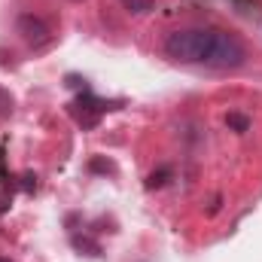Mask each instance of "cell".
<instances>
[{
  "label": "cell",
  "mask_w": 262,
  "mask_h": 262,
  "mask_svg": "<svg viewBox=\"0 0 262 262\" xmlns=\"http://www.w3.org/2000/svg\"><path fill=\"white\" fill-rule=\"evenodd\" d=\"M171 174H174L171 168H159V171H152V174L146 177V189H159V186H165Z\"/></svg>",
  "instance_id": "277c9868"
},
{
  "label": "cell",
  "mask_w": 262,
  "mask_h": 262,
  "mask_svg": "<svg viewBox=\"0 0 262 262\" xmlns=\"http://www.w3.org/2000/svg\"><path fill=\"white\" fill-rule=\"evenodd\" d=\"M165 52H168V58L183 61V64H210L220 70L241 67L247 58L241 40H235L226 31H213V28L174 31L165 40Z\"/></svg>",
  "instance_id": "6da1fadb"
},
{
  "label": "cell",
  "mask_w": 262,
  "mask_h": 262,
  "mask_svg": "<svg viewBox=\"0 0 262 262\" xmlns=\"http://www.w3.org/2000/svg\"><path fill=\"white\" fill-rule=\"evenodd\" d=\"M92 171H101V174H113L116 168H113V162H104V159H92V165H89Z\"/></svg>",
  "instance_id": "ba28073f"
},
{
  "label": "cell",
  "mask_w": 262,
  "mask_h": 262,
  "mask_svg": "<svg viewBox=\"0 0 262 262\" xmlns=\"http://www.w3.org/2000/svg\"><path fill=\"white\" fill-rule=\"evenodd\" d=\"M12 113V95L0 89V116H9Z\"/></svg>",
  "instance_id": "9c48e42d"
},
{
  "label": "cell",
  "mask_w": 262,
  "mask_h": 262,
  "mask_svg": "<svg viewBox=\"0 0 262 262\" xmlns=\"http://www.w3.org/2000/svg\"><path fill=\"white\" fill-rule=\"evenodd\" d=\"M226 122H229V128H235V131H247L250 128V119H247L244 113H229Z\"/></svg>",
  "instance_id": "52a82bcc"
},
{
  "label": "cell",
  "mask_w": 262,
  "mask_h": 262,
  "mask_svg": "<svg viewBox=\"0 0 262 262\" xmlns=\"http://www.w3.org/2000/svg\"><path fill=\"white\" fill-rule=\"evenodd\" d=\"M238 3H250V0H238Z\"/></svg>",
  "instance_id": "8fae6325"
},
{
  "label": "cell",
  "mask_w": 262,
  "mask_h": 262,
  "mask_svg": "<svg viewBox=\"0 0 262 262\" xmlns=\"http://www.w3.org/2000/svg\"><path fill=\"white\" fill-rule=\"evenodd\" d=\"M73 247H76V250H89V256H98V253H101V247H98L92 238H82V235H73Z\"/></svg>",
  "instance_id": "8992f818"
},
{
  "label": "cell",
  "mask_w": 262,
  "mask_h": 262,
  "mask_svg": "<svg viewBox=\"0 0 262 262\" xmlns=\"http://www.w3.org/2000/svg\"><path fill=\"white\" fill-rule=\"evenodd\" d=\"M82 82H85V79H79V76H73V73L67 76V85H70V89H85Z\"/></svg>",
  "instance_id": "30bf717a"
},
{
  "label": "cell",
  "mask_w": 262,
  "mask_h": 262,
  "mask_svg": "<svg viewBox=\"0 0 262 262\" xmlns=\"http://www.w3.org/2000/svg\"><path fill=\"white\" fill-rule=\"evenodd\" d=\"M0 262H9V259H0Z\"/></svg>",
  "instance_id": "7c38bea8"
},
{
  "label": "cell",
  "mask_w": 262,
  "mask_h": 262,
  "mask_svg": "<svg viewBox=\"0 0 262 262\" xmlns=\"http://www.w3.org/2000/svg\"><path fill=\"white\" fill-rule=\"evenodd\" d=\"M122 6L128 12H134V15H143V12H149L156 6V0H122Z\"/></svg>",
  "instance_id": "5b68a950"
},
{
  "label": "cell",
  "mask_w": 262,
  "mask_h": 262,
  "mask_svg": "<svg viewBox=\"0 0 262 262\" xmlns=\"http://www.w3.org/2000/svg\"><path fill=\"white\" fill-rule=\"evenodd\" d=\"M104 110H110V107H107L101 98H95L92 92H85V89H82L79 101H73V104H70V113L76 116V122H79L82 128H95Z\"/></svg>",
  "instance_id": "7a4b0ae2"
},
{
  "label": "cell",
  "mask_w": 262,
  "mask_h": 262,
  "mask_svg": "<svg viewBox=\"0 0 262 262\" xmlns=\"http://www.w3.org/2000/svg\"><path fill=\"white\" fill-rule=\"evenodd\" d=\"M18 34H21L31 46H43V43H49V37H52L49 25H46L43 18H37V15H21V18H18Z\"/></svg>",
  "instance_id": "3957f363"
}]
</instances>
